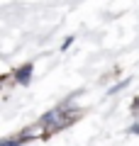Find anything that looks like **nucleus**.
Returning a JSON list of instances; mask_svg holds the SVG:
<instances>
[{
  "mask_svg": "<svg viewBox=\"0 0 139 146\" xmlns=\"http://www.w3.org/2000/svg\"><path fill=\"white\" fill-rule=\"evenodd\" d=\"M29 76H32V66H29V63H27V66L22 68V71H17V80H20L22 85H27V83H29Z\"/></svg>",
  "mask_w": 139,
  "mask_h": 146,
  "instance_id": "nucleus-1",
  "label": "nucleus"
}]
</instances>
